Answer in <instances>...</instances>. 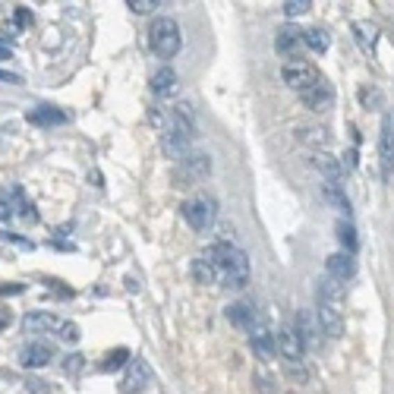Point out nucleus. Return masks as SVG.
Wrapping results in <instances>:
<instances>
[{"label":"nucleus","mask_w":394,"mask_h":394,"mask_svg":"<svg viewBox=\"0 0 394 394\" xmlns=\"http://www.w3.org/2000/svg\"><path fill=\"white\" fill-rule=\"evenodd\" d=\"M202 258L215 268L217 284L221 287H243L249 281V258H246L243 249H237L233 243H211L202 249Z\"/></svg>","instance_id":"f257e3e1"},{"label":"nucleus","mask_w":394,"mask_h":394,"mask_svg":"<svg viewBox=\"0 0 394 394\" xmlns=\"http://www.w3.org/2000/svg\"><path fill=\"white\" fill-rule=\"evenodd\" d=\"M149 44L158 57H174L180 51V44H183L180 26L170 19V16H158V19L149 26Z\"/></svg>","instance_id":"f03ea898"},{"label":"nucleus","mask_w":394,"mask_h":394,"mask_svg":"<svg viewBox=\"0 0 394 394\" xmlns=\"http://www.w3.org/2000/svg\"><path fill=\"white\" fill-rule=\"evenodd\" d=\"M278 354L287 360V366H290V372H297V379H306V372H303V340H299V331L293 325H284L278 334Z\"/></svg>","instance_id":"7ed1b4c3"},{"label":"nucleus","mask_w":394,"mask_h":394,"mask_svg":"<svg viewBox=\"0 0 394 394\" xmlns=\"http://www.w3.org/2000/svg\"><path fill=\"white\" fill-rule=\"evenodd\" d=\"M208 174H211V158L205 151H196V155L180 158L177 170H174V180H177V186H190V183L205 180Z\"/></svg>","instance_id":"20e7f679"},{"label":"nucleus","mask_w":394,"mask_h":394,"mask_svg":"<svg viewBox=\"0 0 394 394\" xmlns=\"http://www.w3.org/2000/svg\"><path fill=\"white\" fill-rule=\"evenodd\" d=\"M281 76H284V82L290 85V89H297V92H306L309 85H315V82L322 79L319 76V69L313 67L309 60H287L284 67H281Z\"/></svg>","instance_id":"39448f33"},{"label":"nucleus","mask_w":394,"mask_h":394,"mask_svg":"<svg viewBox=\"0 0 394 394\" xmlns=\"http://www.w3.org/2000/svg\"><path fill=\"white\" fill-rule=\"evenodd\" d=\"M379 161H381V177H385V183H394V117H381Z\"/></svg>","instance_id":"423d86ee"},{"label":"nucleus","mask_w":394,"mask_h":394,"mask_svg":"<svg viewBox=\"0 0 394 394\" xmlns=\"http://www.w3.org/2000/svg\"><path fill=\"white\" fill-rule=\"evenodd\" d=\"M183 217L192 231H208V227L215 224V202L205 196L190 199V202L183 205Z\"/></svg>","instance_id":"0eeeda50"},{"label":"nucleus","mask_w":394,"mask_h":394,"mask_svg":"<svg viewBox=\"0 0 394 394\" xmlns=\"http://www.w3.org/2000/svg\"><path fill=\"white\" fill-rule=\"evenodd\" d=\"M303 48H306L303 28H297L293 22H287V26L278 28V35H274V51H278L281 57H287V60H297V54Z\"/></svg>","instance_id":"6e6552de"},{"label":"nucleus","mask_w":394,"mask_h":394,"mask_svg":"<svg viewBox=\"0 0 394 394\" xmlns=\"http://www.w3.org/2000/svg\"><path fill=\"white\" fill-rule=\"evenodd\" d=\"M246 334H249V347L256 350V356H258L262 363H268L274 354H278V338L268 331L265 322H256V325H252Z\"/></svg>","instance_id":"1a4fd4ad"},{"label":"nucleus","mask_w":394,"mask_h":394,"mask_svg":"<svg viewBox=\"0 0 394 394\" xmlns=\"http://www.w3.org/2000/svg\"><path fill=\"white\" fill-rule=\"evenodd\" d=\"M315 315H319V325H322V331L325 334H331V338H340V334H344V313H340V303L319 299Z\"/></svg>","instance_id":"9d476101"},{"label":"nucleus","mask_w":394,"mask_h":394,"mask_svg":"<svg viewBox=\"0 0 394 394\" xmlns=\"http://www.w3.org/2000/svg\"><path fill=\"white\" fill-rule=\"evenodd\" d=\"M149 385H151V366H149V363H145V360L129 363V372L123 375L120 391L123 394H142Z\"/></svg>","instance_id":"9b49d317"},{"label":"nucleus","mask_w":394,"mask_h":394,"mask_svg":"<svg viewBox=\"0 0 394 394\" xmlns=\"http://www.w3.org/2000/svg\"><path fill=\"white\" fill-rule=\"evenodd\" d=\"M299 101L309 110H331L334 108V89L325 79H319L315 85H309L306 92H299Z\"/></svg>","instance_id":"f8f14e48"},{"label":"nucleus","mask_w":394,"mask_h":394,"mask_svg":"<svg viewBox=\"0 0 394 394\" xmlns=\"http://www.w3.org/2000/svg\"><path fill=\"white\" fill-rule=\"evenodd\" d=\"M325 274L340 281V284H347V281L356 274V258L350 256V252H334V256L325 258Z\"/></svg>","instance_id":"ddd939ff"},{"label":"nucleus","mask_w":394,"mask_h":394,"mask_svg":"<svg viewBox=\"0 0 394 394\" xmlns=\"http://www.w3.org/2000/svg\"><path fill=\"white\" fill-rule=\"evenodd\" d=\"M180 92V82H177V73L170 67H161L155 76H151V95L161 98V101H167V98H174Z\"/></svg>","instance_id":"4468645a"},{"label":"nucleus","mask_w":394,"mask_h":394,"mask_svg":"<svg viewBox=\"0 0 394 394\" xmlns=\"http://www.w3.org/2000/svg\"><path fill=\"white\" fill-rule=\"evenodd\" d=\"M51 356H54V350H51L48 344H41V340H32V344H26L19 350V363L26 369H41V366H48Z\"/></svg>","instance_id":"2eb2a0df"},{"label":"nucleus","mask_w":394,"mask_h":394,"mask_svg":"<svg viewBox=\"0 0 394 394\" xmlns=\"http://www.w3.org/2000/svg\"><path fill=\"white\" fill-rule=\"evenodd\" d=\"M227 319H231V325H237V328H243V331H249L256 322H262V315H258V309L252 303H231L227 306Z\"/></svg>","instance_id":"dca6fc26"},{"label":"nucleus","mask_w":394,"mask_h":394,"mask_svg":"<svg viewBox=\"0 0 394 394\" xmlns=\"http://www.w3.org/2000/svg\"><path fill=\"white\" fill-rule=\"evenodd\" d=\"M299 331V340H303V347H313V344H319V331H322V325H319V315L313 313V309H303V313L297 315V325H293Z\"/></svg>","instance_id":"f3484780"},{"label":"nucleus","mask_w":394,"mask_h":394,"mask_svg":"<svg viewBox=\"0 0 394 394\" xmlns=\"http://www.w3.org/2000/svg\"><path fill=\"white\" fill-rule=\"evenodd\" d=\"M22 328H26V334H48V331H57L60 322L51 313H28L26 319H22Z\"/></svg>","instance_id":"a211bd4d"},{"label":"nucleus","mask_w":394,"mask_h":394,"mask_svg":"<svg viewBox=\"0 0 394 394\" xmlns=\"http://www.w3.org/2000/svg\"><path fill=\"white\" fill-rule=\"evenodd\" d=\"M322 199H325L331 208H338V211H344V215H350V199H347V192H344V186H340V183H331V180H325V183H322Z\"/></svg>","instance_id":"6ab92c4d"},{"label":"nucleus","mask_w":394,"mask_h":394,"mask_svg":"<svg viewBox=\"0 0 394 394\" xmlns=\"http://www.w3.org/2000/svg\"><path fill=\"white\" fill-rule=\"evenodd\" d=\"M313 164L325 174V180H331V183H340V174H344V164L338 161L334 155H328V151H315Z\"/></svg>","instance_id":"aec40b11"},{"label":"nucleus","mask_w":394,"mask_h":394,"mask_svg":"<svg viewBox=\"0 0 394 394\" xmlns=\"http://www.w3.org/2000/svg\"><path fill=\"white\" fill-rule=\"evenodd\" d=\"M303 38H306V48L315 51V54H325L328 44H331V38H328L325 28H306Z\"/></svg>","instance_id":"412c9836"},{"label":"nucleus","mask_w":394,"mask_h":394,"mask_svg":"<svg viewBox=\"0 0 394 394\" xmlns=\"http://www.w3.org/2000/svg\"><path fill=\"white\" fill-rule=\"evenodd\" d=\"M319 299H331V303H344V284L334 278H322L319 281Z\"/></svg>","instance_id":"4be33fe9"},{"label":"nucleus","mask_w":394,"mask_h":394,"mask_svg":"<svg viewBox=\"0 0 394 394\" xmlns=\"http://www.w3.org/2000/svg\"><path fill=\"white\" fill-rule=\"evenodd\" d=\"M28 120H32V123H44V126H54V123L67 120V114H63V110H57V108H38V110H32V114H28Z\"/></svg>","instance_id":"5701e85b"},{"label":"nucleus","mask_w":394,"mask_h":394,"mask_svg":"<svg viewBox=\"0 0 394 394\" xmlns=\"http://www.w3.org/2000/svg\"><path fill=\"white\" fill-rule=\"evenodd\" d=\"M338 240H340V246H344V252H350V256H354L356 246H360L354 224H347V221H338Z\"/></svg>","instance_id":"b1692460"},{"label":"nucleus","mask_w":394,"mask_h":394,"mask_svg":"<svg viewBox=\"0 0 394 394\" xmlns=\"http://www.w3.org/2000/svg\"><path fill=\"white\" fill-rule=\"evenodd\" d=\"M192 278H196L199 284H217V274H215V268H211L202 256H199V258H192Z\"/></svg>","instance_id":"393cba45"},{"label":"nucleus","mask_w":394,"mask_h":394,"mask_svg":"<svg viewBox=\"0 0 394 394\" xmlns=\"http://www.w3.org/2000/svg\"><path fill=\"white\" fill-rule=\"evenodd\" d=\"M126 360H129V350H126V347H117V350H110V354L104 356L101 369H104V372H114V369L126 366Z\"/></svg>","instance_id":"a878e982"},{"label":"nucleus","mask_w":394,"mask_h":394,"mask_svg":"<svg viewBox=\"0 0 394 394\" xmlns=\"http://www.w3.org/2000/svg\"><path fill=\"white\" fill-rule=\"evenodd\" d=\"M356 38H360V44H363V48H372V44H375V38H379V28H375L372 26V22H356Z\"/></svg>","instance_id":"bb28decb"},{"label":"nucleus","mask_w":394,"mask_h":394,"mask_svg":"<svg viewBox=\"0 0 394 394\" xmlns=\"http://www.w3.org/2000/svg\"><path fill=\"white\" fill-rule=\"evenodd\" d=\"M299 139L309 142V145H328V133H325V129H313V126L299 129Z\"/></svg>","instance_id":"cd10ccee"},{"label":"nucleus","mask_w":394,"mask_h":394,"mask_svg":"<svg viewBox=\"0 0 394 394\" xmlns=\"http://www.w3.org/2000/svg\"><path fill=\"white\" fill-rule=\"evenodd\" d=\"M284 7V13H287V19H297V16H303V13H309V0H287V3H281Z\"/></svg>","instance_id":"c85d7f7f"},{"label":"nucleus","mask_w":394,"mask_h":394,"mask_svg":"<svg viewBox=\"0 0 394 394\" xmlns=\"http://www.w3.org/2000/svg\"><path fill=\"white\" fill-rule=\"evenodd\" d=\"M126 7L133 10V13H155L161 3H158V0H126Z\"/></svg>","instance_id":"c756f323"},{"label":"nucleus","mask_w":394,"mask_h":394,"mask_svg":"<svg viewBox=\"0 0 394 394\" xmlns=\"http://www.w3.org/2000/svg\"><path fill=\"white\" fill-rule=\"evenodd\" d=\"M57 331H60V340H67V344H76V340H79V325H76V322H60Z\"/></svg>","instance_id":"7c9ffc66"},{"label":"nucleus","mask_w":394,"mask_h":394,"mask_svg":"<svg viewBox=\"0 0 394 394\" xmlns=\"http://www.w3.org/2000/svg\"><path fill=\"white\" fill-rule=\"evenodd\" d=\"M360 98H363V104H381V95L375 89H363Z\"/></svg>","instance_id":"2f4dec72"},{"label":"nucleus","mask_w":394,"mask_h":394,"mask_svg":"<svg viewBox=\"0 0 394 394\" xmlns=\"http://www.w3.org/2000/svg\"><path fill=\"white\" fill-rule=\"evenodd\" d=\"M0 82H7V85H19V82H22V76L7 73V69H0Z\"/></svg>","instance_id":"473e14b6"},{"label":"nucleus","mask_w":394,"mask_h":394,"mask_svg":"<svg viewBox=\"0 0 394 394\" xmlns=\"http://www.w3.org/2000/svg\"><path fill=\"white\" fill-rule=\"evenodd\" d=\"M69 363H63V372H76V369L82 366V356H67Z\"/></svg>","instance_id":"72a5a7b5"},{"label":"nucleus","mask_w":394,"mask_h":394,"mask_svg":"<svg viewBox=\"0 0 394 394\" xmlns=\"http://www.w3.org/2000/svg\"><path fill=\"white\" fill-rule=\"evenodd\" d=\"M28 391H32V394H48V388H44V381H41V385H38V381H28Z\"/></svg>","instance_id":"f704fd0d"},{"label":"nucleus","mask_w":394,"mask_h":394,"mask_svg":"<svg viewBox=\"0 0 394 394\" xmlns=\"http://www.w3.org/2000/svg\"><path fill=\"white\" fill-rule=\"evenodd\" d=\"M7 217H13V205L0 202V221H7Z\"/></svg>","instance_id":"c9c22d12"},{"label":"nucleus","mask_w":394,"mask_h":394,"mask_svg":"<svg viewBox=\"0 0 394 394\" xmlns=\"http://www.w3.org/2000/svg\"><path fill=\"white\" fill-rule=\"evenodd\" d=\"M26 290V284H7V287H0V293H22Z\"/></svg>","instance_id":"e433bc0d"},{"label":"nucleus","mask_w":394,"mask_h":394,"mask_svg":"<svg viewBox=\"0 0 394 394\" xmlns=\"http://www.w3.org/2000/svg\"><path fill=\"white\" fill-rule=\"evenodd\" d=\"M10 57V44H3V41H0V60H7Z\"/></svg>","instance_id":"4c0bfd02"},{"label":"nucleus","mask_w":394,"mask_h":394,"mask_svg":"<svg viewBox=\"0 0 394 394\" xmlns=\"http://www.w3.org/2000/svg\"><path fill=\"white\" fill-rule=\"evenodd\" d=\"M16 22H19V26H26V22H28V13H26V10H19V13H16Z\"/></svg>","instance_id":"58836bf2"}]
</instances>
